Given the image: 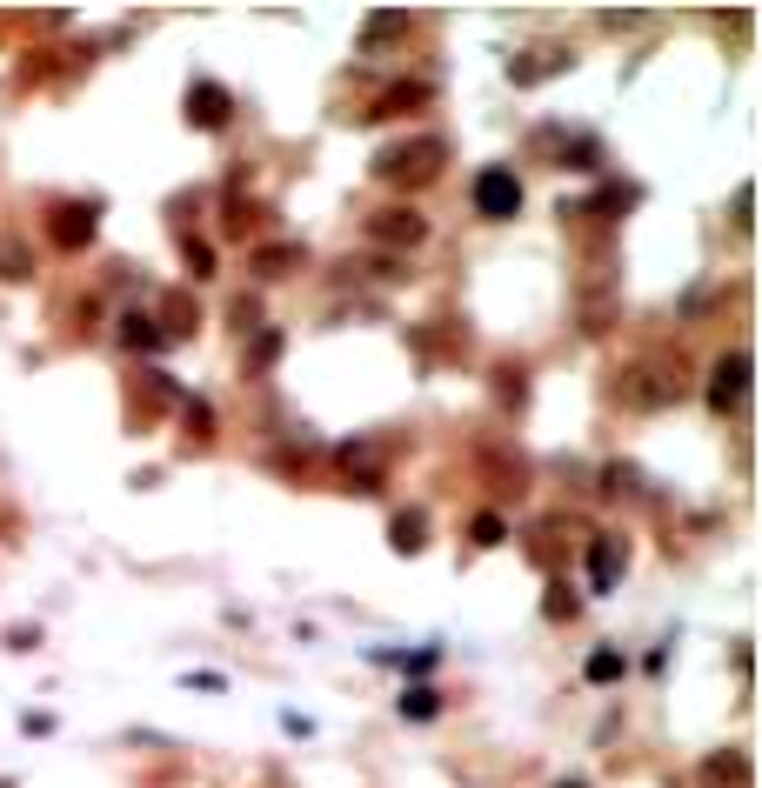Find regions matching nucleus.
<instances>
[{
  "label": "nucleus",
  "instance_id": "nucleus-1",
  "mask_svg": "<svg viewBox=\"0 0 762 788\" xmlns=\"http://www.w3.org/2000/svg\"><path fill=\"white\" fill-rule=\"evenodd\" d=\"M475 214L482 221H508V214H522V181H516V167L495 160L475 174Z\"/></svg>",
  "mask_w": 762,
  "mask_h": 788
},
{
  "label": "nucleus",
  "instance_id": "nucleus-2",
  "mask_svg": "<svg viewBox=\"0 0 762 788\" xmlns=\"http://www.w3.org/2000/svg\"><path fill=\"white\" fill-rule=\"evenodd\" d=\"M742 395H749V355L716 362V375H709V408L729 414V408H742Z\"/></svg>",
  "mask_w": 762,
  "mask_h": 788
},
{
  "label": "nucleus",
  "instance_id": "nucleus-3",
  "mask_svg": "<svg viewBox=\"0 0 762 788\" xmlns=\"http://www.w3.org/2000/svg\"><path fill=\"white\" fill-rule=\"evenodd\" d=\"M228 108H234V101H228L221 80H195V87H188V121H195V127H208V134L228 127Z\"/></svg>",
  "mask_w": 762,
  "mask_h": 788
},
{
  "label": "nucleus",
  "instance_id": "nucleus-4",
  "mask_svg": "<svg viewBox=\"0 0 762 788\" xmlns=\"http://www.w3.org/2000/svg\"><path fill=\"white\" fill-rule=\"evenodd\" d=\"M616 581H622V542H616V535H596V542H588V588L609 595Z\"/></svg>",
  "mask_w": 762,
  "mask_h": 788
},
{
  "label": "nucleus",
  "instance_id": "nucleus-5",
  "mask_svg": "<svg viewBox=\"0 0 762 788\" xmlns=\"http://www.w3.org/2000/svg\"><path fill=\"white\" fill-rule=\"evenodd\" d=\"M435 154H442V141H421V147H408V154H401V147H388V154L375 160V174H382V181H395L401 167H408V174H429V167H435Z\"/></svg>",
  "mask_w": 762,
  "mask_h": 788
},
{
  "label": "nucleus",
  "instance_id": "nucleus-6",
  "mask_svg": "<svg viewBox=\"0 0 762 788\" xmlns=\"http://www.w3.org/2000/svg\"><path fill=\"white\" fill-rule=\"evenodd\" d=\"M54 241H60L67 254H74V247H88V241H95V208H74V201L54 208Z\"/></svg>",
  "mask_w": 762,
  "mask_h": 788
},
{
  "label": "nucleus",
  "instance_id": "nucleus-7",
  "mask_svg": "<svg viewBox=\"0 0 762 788\" xmlns=\"http://www.w3.org/2000/svg\"><path fill=\"white\" fill-rule=\"evenodd\" d=\"M375 234H382V241H401V247H415L421 234H429V221H421L415 208H388V214L375 221Z\"/></svg>",
  "mask_w": 762,
  "mask_h": 788
},
{
  "label": "nucleus",
  "instance_id": "nucleus-8",
  "mask_svg": "<svg viewBox=\"0 0 762 788\" xmlns=\"http://www.w3.org/2000/svg\"><path fill=\"white\" fill-rule=\"evenodd\" d=\"M408 722H435L442 715V688H401V702H395Z\"/></svg>",
  "mask_w": 762,
  "mask_h": 788
},
{
  "label": "nucleus",
  "instance_id": "nucleus-9",
  "mask_svg": "<svg viewBox=\"0 0 762 788\" xmlns=\"http://www.w3.org/2000/svg\"><path fill=\"white\" fill-rule=\"evenodd\" d=\"M121 341H128V347H147V355H154V347H167V334L147 328V314H121Z\"/></svg>",
  "mask_w": 762,
  "mask_h": 788
},
{
  "label": "nucleus",
  "instance_id": "nucleus-10",
  "mask_svg": "<svg viewBox=\"0 0 762 788\" xmlns=\"http://www.w3.org/2000/svg\"><path fill=\"white\" fill-rule=\"evenodd\" d=\"M588 681H622V655H616V648H596V655H588Z\"/></svg>",
  "mask_w": 762,
  "mask_h": 788
},
{
  "label": "nucleus",
  "instance_id": "nucleus-11",
  "mask_svg": "<svg viewBox=\"0 0 762 788\" xmlns=\"http://www.w3.org/2000/svg\"><path fill=\"white\" fill-rule=\"evenodd\" d=\"M254 260H262V275H288V260H301V247L288 254V247H268V254H254Z\"/></svg>",
  "mask_w": 762,
  "mask_h": 788
},
{
  "label": "nucleus",
  "instance_id": "nucleus-12",
  "mask_svg": "<svg viewBox=\"0 0 762 788\" xmlns=\"http://www.w3.org/2000/svg\"><path fill=\"white\" fill-rule=\"evenodd\" d=\"M709 781H742V755H716V762H709Z\"/></svg>",
  "mask_w": 762,
  "mask_h": 788
},
{
  "label": "nucleus",
  "instance_id": "nucleus-13",
  "mask_svg": "<svg viewBox=\"0 0 762 788\" xmlns=\"http://www.w3.org/2000/svg\"><path fill=\"white\" fill-rule=\"evenodd\" d=\"M0 275H8V281H21L27 268H21V247L14 241H0Z\"/></svg>",
  "mask_w": 762,
  "mask_h": 788
},
{
  "label": "nucleus",
  "instance_id": "nucleus-14",
  "mask_svg": "<svg viewBox=\"0 0 762 788\" xmlns=\"http://www.w3.org/2000/svg\"><path fill=\"white\" fill-rule=\"evenodd\" d=\"M395 548H421V521H415V514L395 521Z\"/></svg>",
  "mask_w": 762,
  "mask_h": 788
},
{
  "label": "nucleus",
  "instance_id": "nucleus-15",
  "mask_svg": "<svg viewBox=\"0 0 762 788\" xmlns=\"http://www.w3.org/2000/svg\"><path fill=\"white\" fill-rule=\"evenodd\" d=\"M475 542H482V548L501 542V514H482V521H475Z\"/></svg>",
  "mask_w": 762,
  "mask_h": 788
},
{
  "label": "nucleus",
  "instance_id": "nucleus-16",
  "mask_svg": "<svg viewBox=\"0 0 762 788\" xmlns=\"http://www.w3.org/2000/svg\"><path fill=\"white\" fill-rule=\"evenodd\" d=\"M275 355H281V334H262V341H254V362H262V368H268Z\"/></svg>",
  "mask_w": 762,
  "mask_h": 788
},
{
  "label": "nucleus",
  "instance_id": "nucleus-17",
  "mask_svg": "<svg viewBox=\"0 0 762 788\" xmlns=\"http://www.w3.org/2000/svg\"><path fill=\"white\" fill-rule=\"evenodd\" d=\"M555 788H582V781H555Z\"/></svg>",
  "mask_w": 762,
  "mask_h": 788
}]
</instances>
